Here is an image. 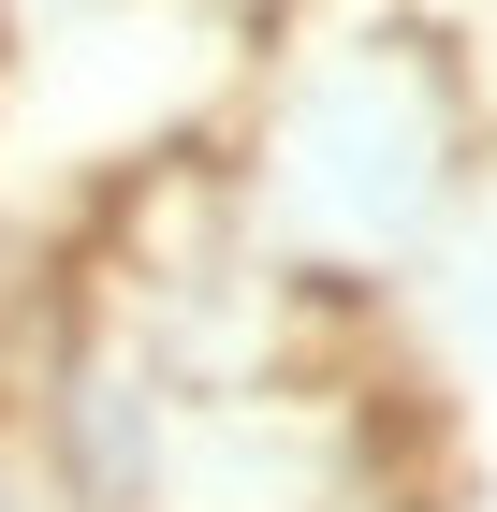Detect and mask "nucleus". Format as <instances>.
Listing matches in <instances>:
<instances>
[{
    "instance_id": "1",
    "label": "nucleus",
    "mask_w": 497,
    "mask_h": 512,
    "mask_svg": "<svg viewBox=\"0 0 497 512\" xmlns=\"http://www.w3.org/2000/svg\"><path fill=\"white\" fill-rule=\"evenodd\" d=\"M234 205L264 220V249L322 293V308H395V278L468 220V191L497 176L483 88H468V44L424 30V15H322V30H278L249 59L220 118Z\"/></svg>"
},
{
    "instance_id": "2",
    "label": "nucleus",
    "mask_w": 497,
    "mask_h": 512,
    "mask_svg": "<svg viewBox=\"0 0 497 512\" xmlns=\"http://www.w3.org/2000/svg\"><path fill=\"white\" fill-rule=\"evenodd\" d=\"M0 512H88L74 483H59V454H44V439L15 425V410H0Z\"/></svg>"
},
{
    "instance_id": "3",
    "label": "nucleus",
    "mask_w": 497,
    "mask_h": 512,
    "mask_svg": "<svg viewBox=\"0 0 497 512\" xmlns=\"http://www.w3.org/2000/svg\"><path fill=\"white\" fill-rule=\"evenodd\" d=\"M117 0H0V30H15V59H30V44H74V30H103Z\"/></svg>"
},
{
    "instance_id": "4",
    "label": "nucleus",
    "mask_w": 497,
    "mask_h": 512,
    "mask_svg": "<svg viewBox=\"0 0 497 512\" xmlns=\"http://www.w3.org/2000/svg\"><path fill=\"white\" fill-rule=\"evenodd\" d=\"M0 103H15V30H0Z\"/></svg>"
}]
</instances>
